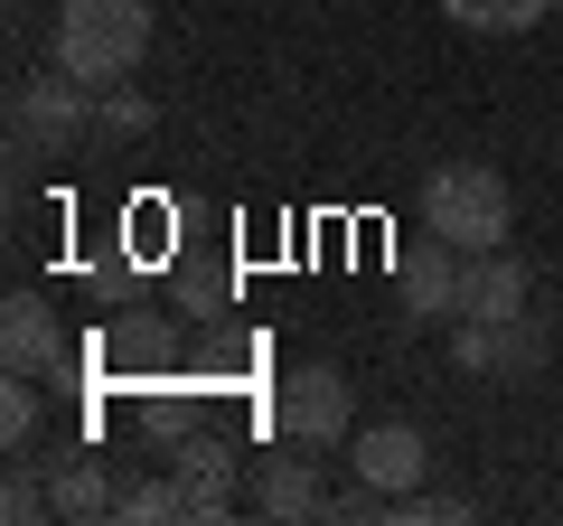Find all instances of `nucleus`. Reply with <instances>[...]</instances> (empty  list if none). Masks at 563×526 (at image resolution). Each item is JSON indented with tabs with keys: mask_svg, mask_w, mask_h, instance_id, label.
Returning a JSON list of instances; mask_svg holds the SVG:
<instances>
[{
	"mask_svg": "<svg viewBox=\"0 0 563 526\" xmlns=\"http://www.w3.org/2000/svg\"><path fill=\"white\" fill-rule=\"evenodd\" d=\"M536 366H544V320H536V310L498 320V385H526Z\"/></svg>",
	"mask_w": 563,
	"mask_h": 526,
	"instance_id": "obj_15",
	"label": "nucleus"
},
{
	"mask_svg": "<svg viewBox=\"0 0 563 526\" xmlns=\"http://www.w3.org/2000/svg\"><path fill=\"white\" fill-rule=\"evenodd\" d=\"M451 366L461 376H498V320H451Z\"/></svg>",
	"mask_w": 563,
	"mask_h": 526,
	"instance_id": "obj_19",
	"label": "nucleus"
},
{
	"mask_svg": "<svg viewBox=\"0 0 563 526\" xmlns=\"http://www.w3.org/2000/svg\"><path fill=\"white\" fill-rule=\"evenodd\" d=\"M442 10H451L461 29H479V39H526L536 20H554L563 0H442Z\"/></svg>",
	"mask_w": 563,
	"mask_h": 526,
	"instance_id": "obj_12",
	"label": "nucleus"
},
{
	"mask_svg": "<svg viewBox=\"0 0 563 526\" xmlns=\"http://www.w3.org/2000/svg\"><path fill=\"white\" fill-rule=\"evenodd\" d=\"M526 310V263L507 254H470V283H461V320H517Z\"/></svg>",
	"mask_w": 563,
	"mask_h": 526,
	"instance_id": "obj_11",
	"label": "nucleus"
},
{
	"mask_svg": "<svg viewBox=\"0 0 563 526\" xmlns=\"http://www.w3.org/2000/svg\"><path fill=\"white\" fill-rule=\"evenodd\" d=\"M422 226L451 235L461 254H498L507 226H517V198H507V179L488 161H442L422 179Z\"/></svg>",
	"mask_w": 563,
	"mask_h": 526,
	"instance_id": "obj_2",
	"label": "nucleus"
},
{
	"mask_svg": "<svg viewBox=\"0 0 563 526\" xmlns=\"http://www.w3.org/2000/svg\"><path fill=\"white\" fill-rule=\"evenodd\" d=\"M122 526H179V480H122V507H113Z\"/></svg>",
	"mask_w": 563,
	"mask_h": 526,
	"instance_id": "obj_16",
	"label": "nucleus"
},
{
	"mask_svg": "<svg viewBox=\"0 0 563 526\" xmlns=\"http://www.w3.org/2000/svg\"><path fill=\"white\" fill-rule=\"evenodd\" d=\"M169 480H179V526L198 517H235L244 489H235V451L217 442V432H198L188 451H169Z\"/></svg>",
	"mask_w": 563,
	"mask_h": 526,
	"instance_id": "obj_7",
	"label": "nucleus"
},
{
	"mask_svg": "<svg viewBox=\"0 0 563 526\" xmlns=\"http://www.w3.org/2000/svg\"><path fill=\"white\" fill-rule=\"evenodd\" d=\"M0 366H10V376H66V366H76V339H66V320H57L47 292H10V302H0Z\"/></svg>",
	"mask_w": 563,
	"mask_h": 526,
	"instance_id": "obj_6",
	"label": "nucleus"
},
{
	"mask_svg": "<svg viewBox=\"0 0 563 526\" xmlns=\"http://www.w3.org/2000/svg\"><path fill=\"white\" fill-rule=\"evenodd\" d=\"M85 132H95V85H85V76H66V66L20 76V95H10V142H20L29 161H47V151H76Z\"/></svg>",
	"mask_w": 563,
	"mask_h": 526,
	"instance_id": "obj_4",
	"label": "nucleus"
},
{
	"mask_svg": "<svg viewBox=\"0 0 563 526\" xmlns=\"http://www.w3.org/2000/svg\"><path fill=\"white\" fill-rule=\"evenodd\" d=\"M95 132L141 142V132H151V95H132V85H95Z\"/></svg>",
	"mask_w": 563,
	"mask_h": 526,
	"instance_id": "obj_18",
	"label": "nucleus"
},
{
	"mask_svg": "<svg viewBox=\"0 0 563 526\" xmlns=\"http://www.w3.org/2000/svg\"><path fill=\"white\" fill-rule=\"evenodd\" d=\"M357 480L385 489V498H404V489L432 480V442H422L413 424H366L357 432Z\"/></svg>",
	"mask_w": 563,
	"mask_h": 526,
	"instance_id": "obj_8",
	"label": "nucleus"
},
{
	"mask_svg": "<svg viewBox=\"0 0 563 526\" xmlns=\"http://www.w3.org/2000/svg\"><path fill=\"white\" fill-rule=\"evenodd\" d=\"M47 498H57L66 526H85V517H113L122 507V480H113V461H95V451H57V461H47Z\"/></svg>",
	"mask_w": 563,
	"mask_h": 526,
	"instance_id": "obj_10",
	"label": "nucleus"
},
{
	"mask_svg": "<svg viewBox=\"0 0 563 526\" xmlns=\"http://www.w3.org/2000/svg\"><path fill=\"white\" fill-rule=\"evenodd\" d=\"M273 432L282 442H301V451H339L347 432H357V395H347V376L339 366H282V385H273Z\"/></svg>",
	"mask_w": 563,
	"mask_h": 526,
	"instance_id": "obj_3",
	"label": "nucleus"
},
{
	"mask_svg": "<svg viewBox=\"0 0 563 526\" xmlns=\"http://www.w3.org/2000/svg\"><path fill=\"white\" fill-rule=\"evenodd\" d=\"M0 517L10 526H38V517H57V498H47V461H10V480H0Z\"/></svg>",
	"mask_w": 563,
	"mask_h": 526,
	"instance_id": "obj_14",
	"label": "nucleus"
},
{
	"mask_svg": "<svg viewBox=\"0 0 563 526\" xmlns=\"http://www.w3.org/2000/svg\"><path fill=\"white\" fill-rule=\"evenodd\" d=\"M385 517H404V526H461L470 498H451V489H404V498H385Z\"/></svg>",
	"mask_w": 563,
	"mask_h": 526,
	"instance_id": "obj_20",
	"label": "nucleus"
},
{
	"mask_svg": "<svg viewBox=\"0 0 563 526\" xmlns=\"http://www.w3.org/2000/svg\"><path fill=\"white\" fill-rule=\"evenodd\" d=\"M38 424H47L38 376H10V395H0V442H10V451H29V442H38Z\"/></svg>",
	"mask_w": 563,
	"mask_h": 526,
	"instance_id": "obj_17",
	"label": "nucleus"
},
{
	"mask_svg": "<svg viewBox=\"0 0 563 526\" xmlns=\"http://www.w3.org/2000/svg\"><path fill=\"white\" fill-rule=\"evenodd\" d=\"M151 57V0H66L57 10V66L85 85H122Z\"/></svg>",
	"mask_w": 563,
	"mask_h": 526,
	"instance_id": "obj_1",
	"label": "nucleus"
},
{
	"mask_svg": "<svg viewBox=\"0 0 563 526\" xmlns=\"http://www.w3.org/2000/svg\"><path fill=\"white\" fill-rule=\"evenodd\" d=\"M461 283H470V254L422 226V235L395 254V320L404 329H451L461 320Z\"/></svg>",
	"mask_w": 563,
	"mask_h": 526,
	"instance_id": "obj_5",
	"label": "nucleus"
},
{
	"mask_svg": "<svg viewBox=\"0 0 563 526\" xmlns=\"http://www.w3.org/2000/svg\"><path fill=\"white\" fill-rule=\"evenodd\" d=\"M244 507H254V517H320V470L301 461V442L291 451H263L254 461V489H244Z\"/></svg>",
	"mask_w": 563,
	"mask_h": 526,
	"instance_id": "obj_9",
	"label": "nucleus"
},
{
	"mask_svg": "<svg viewBox=\"0 0 563 526\" xmlns=\"http://www.w3.org/2000/svg\"><path fill=\"white\" fill-rule=\"evenodd\" d=\"M198 432H207L198 395H151V405H141V442L161 451V461H169V451H188V442H198Z\"/></svg>",
	"mask_w": 563,
	"mask_h": 526,
	"instance_id": "obj_13",
	"label": "nucleus"
}]
</instances>
